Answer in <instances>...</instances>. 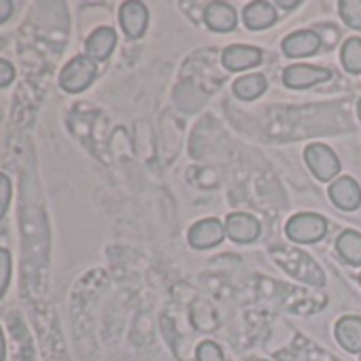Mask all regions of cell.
<instances>
[{"mask_svg":"<svg viewBox=\"0 0 361 361\" xmlns=\"http://www.w3.org/2000/svg\"><path fill=\"white\" fill-rule=\"evenodd\" d=\"M98 75V64L90 60L85 54L75 56L60 73V87L68 94H81L85 92Z\"/></svg>","mask_w":361,"mask_h":361,"instance_id":"6da1fadb","label":"cell"},{"mask_svg":"<svg viewBox=\"0 0 361 361\" xmlns=\"http://www.w3.org/2000/svg\"><path fill=\"white\" fill-rule=\"evenodd\" d=\"M327 234L325 217L317 213H298L287 221V236L298 245H312L323 240Z\"/></svg>","mask_w":361,"mask_h":361,"instance_id":"7a4b0ae2","label":"cell"},{"mask_svg":"<svg viewBox=\"0 0 361 361\" xmlns=\"http://www.w3.org/2000/svg\"><path fill=\"white\" fill-rule=\"evenodd\" d=\"M304 159H306L310 172L314 174V178L321 180V183L334 180L340 174V159H338L336 151L327 145H321V142L308 145L304 151Z\"/></svg>","mask_w":361,"mask_h":361,"instance_id":"3957f363","label":"cell"},{"mask_svg":"<svg viewBox=\"0 0 361 361\" xmlns=\"http://www.w3.org/2000/svg\"><path fill=\"white\" fill-rule=\"evenodd\" d=\"M331 79V71L312 64H291L283 71V83L289 90H308L319 83H327Z\"/></svg>","mask_w":361,"mask_h":361,"instance_id":"277c9868","label":"cell"},{"mask_svg":"<svg viewBox=\"0 0 361 361\" xmlns=\"http://www.w3.org/2000/svg\"><path fill=\"white\" fill-rule=\"evenodd\" d=\"M224 238H226V226L219 219H215V217L196 221L190 228V234H188L190 247L196 249V251L213 249V247L221 245Z\"/></svg>","mask_w":361,"mask_h":361,"instance_id":"5b68a950","label":"cell"},{"mask_svg":"<svg viewBox=\"0 0 361 361\" xmlns=\"http://www.w3.org/2000/svg\"><path fill=\"white\" fill-rule=\"evenodd\" d=\"M226 236L232 238L238 245H249L255 243L262 236V224L257 217L249 213H232L226 219Z\"/></svg>","mask_w":361,"mask_h":361,"instance_id":"8992f818","label":"cell"},{"mask_svg":"<svg viewBox=\"0 0 361 361\" xmlns=\"http://www.w3.org/2000/svg\"><path fill=\"white\" fill-rule=\"evenodd\" d=\"M329 200L340 211H357L361 207V188L353 176H338L329 185Z\"/></svg>","mask_w":361,"mask_h":361,"instance_id":"52a82bcc","label":"cell"},{"mask_svg":"<svg viewBox=\"0 0 361 361\" xmlns=\"http://www.w3.org/2000/svg\"><path fill=\"white\" fill-rule=\"evenodd\" d=\"M119 24L128 39H140L149 26V11L138 0H128L119 9Z\"/></svg>","mask_w":361,"mask_h":361,"instance_id":"ba28073f","label":"cell"},{"mask_svg":"<svg viewBox=\"0 0 361 361\" xmlns=\"http://www.w3.org/2000/svg\"><path fill=\"white\" fill-rule=\"evenodd\" d=\"M323 41L319 37V32L314 30H298L291 32L289 37H285L283 41V54L291 60H300V58H310L314 54H319Z\"/></svg>","mask_w":361,"mask_h":361,"instance_id":"9c48e42d","label":"cell"},{"mask_svg":"<svg viewBox=\"0 0 361 361\" xmlns=\"http://www.w3.org/2000/svg\"><path fill=\"white\" fill-rule=\"evenodd\" d=\"M262 58H264L262 49H257L253 45H230L228 49H224L221 62L230 73H240V71L259 66Z\"/></svg>","mask_w":361,"mask_h":361,"instance_id":"30bf717a","label":"cell"},{"mask_svg":"<svg viewBox=\"0 0 361 361\" xmlns=\"http://www.w3.org/2000/svg\"><path fill=\"white\" fill-rule=\"evenodd\" d=\"M115 45H117V32L113 28H109V26H100V28H96L87 37V41H85V56L90 60H94L96 64L104 62L115 51Z\"/></svg>","mask_w":361,"mask_h":361,"instance_id":"8fae6325","label":"cell"},{"mask_svg":"<svg viewBox=\"0 0 361 361\" xmlns=\"http://www.w3.org/2000/svg\"><path fill=\"white\" fill-rule=\"evenodd\" d=\"M204 24L213 32H232L238 26V13L228 3H209L204 9Z\"/></svg>","mask_w":361,"mask_h":361,"instance_id":"7c38bea8","label":"cell"},{"mask_svg":"<svg viewBox=\"0 0 361 361\" xmlns=\"http://www.w3.org/2000/svg\"><path fill=\"white\" fill-rule=\"evenodd\" d=\"M243 24L249 30H266L276 24V7L266 3V0L249 3L243 11Z\"/></svg>","mask_w":361,"mask_h":361,"instance_id":"4fadbf2b","label":"cell"},{"mask_svg":"<svg viewBox=\"0 0 361 361\" xmlns=\"http://www.w3.org/2000/svg\"><path fill=\"white\" fill-rule=\"evenodd\" d=\"M336 340L348 353H361V317L348 314L336 323Z\"/></svg>","mask_w":361,"mask_h":361,"instance_id":"5bb4252c","label":"cell"},{"mask_svg":"<svg viewBox=\"0 0 361 361\" xmlns=\"http://www.w3.org/2000/svg\"><path fill=\"white\" fill-rule=\"evenodd\" d=\"M338 255L348 266H361V234L355 230H346L336 240Z\"/></svg>","mask_w":361,"mask_h":361,"instance_id":"9a60e30c","label":"cell"},{"mask_svg":"<svg viewBox=\"0 0 361 361\" xmlns=\"http://www.w3.org/2000/svg\"><path fill=\"white\" fill-rule=\"evenodd\" d=\"M266 90H268V81L259 73L245 75V77H240V79L234 81V94L240 100H255V98L264 96Z\"/></svg>","mask_w":361,"mask_h":361,"instance_id":"2e32d148","label":"cell"},{"mask_svg":"<svg viewBox=\"0 0 361 361\" xmlns=\"http://www.w3.org/2000/svg\"><path fill=\"white\" fill-rule=\"evenodd\" d=\"M340 60H342V66L346 68V73L361 75V39H357V37L346 39L342 45Z\"/></svg>","mask_w":361,"mask_h":361,"instance_id":"e0dca14e","label":"cell"},{"mask_svg":"<svg viewBox=\"0 0 361 361\" xmlns=\"http://www.w3.org/2000/svg\"><path fill=\"white\" fill-rule=\"evenodd\" d=\"M338 13L348 28L361 30V0H340Z\"/></svg>","mask_w":361,"mask_h":361,"instance_id":"ac0fdd59","label":"cell"},{"mask_svg":"<svg viewBox=\"0 0 361 361\" xmlns=\"http://www.w3.org/2000/svg\"><path fill=\"white\" fill-rule=\"evenodd\" d=\"M11 276H13V257L11 251L0 247V300L5 298L9 285H11Z\"/></svg>","mask_w":361,"mask_h":361,"instance_id":"d6986e66","label":"cell"},{"mask_svg":"<svg viewBox=\"0 0 361 361\" xmlns=\"http://www.w3.org/2000/svg\"><path fill=\"white\" fill-rule=\"evenodd\" d=\"M196 359H198V361H226V359H224L221 346H219L217 342H213V340H204V342L198 344V348H196Z\"/></svg>","mask_w":361,"mask_h":361,"instance_id":"ffe728a7","label":"cell"},{"mask_svg":"<svg viewBox=\"0 0 361 361\" xmlns=\"http://www.w3.org/2000/svg\"><path fill=\"white\" fill-rule=\"evenodd\" d=\"M11 198H13V185H11V178H9L5 172H0V219H5V215L9 213Z\"/></svg>","mask_w":361,"mask_h":361,"instance_id":"44dd1931","label":"cell"},{"mask_svg":"<svg viewBox=\"0 0 361 361\" xmlns=\"http://www.w3.org/2000/svg\"><path fill=\"white\" fill-rule=\"evenodd\" d=\"M13 81H16V66L9 60L0 58V87H9Z\"/></svg>","mask_w":361,"mask_h":361,"instance_id":"7402d4cb","label":"cell"},{"mask_svg":"<svg viewBox=\"0 0 361 361\" xmlns=\"http://www.w3.org/2000/svg\"><path fill=\"white\" fill-rule=\"evenodd\" d=\"M13 9H16V5L11 3V0H0V24H5V22L11 20Z\"/></svg>","mask_w":361,"mask_h":361,"instance_id":"603a6c76","label":"cell"},{"mask_svg":"<svg viewBox=\"0 0 361 361\" xmlns=\"http://www.w3.org/2000/svg\"><path fill=\"white\" fill-rule=\"evenodd\" d=\"M7 359V342H5V331L0 327V361Z\"/></svg>","mask_w":361,"mask_h":361,"instance_id":"cb8c5ba5","label":"cell"},{"mask_svg":"<svg viewBox=\"0 0 361 361\" xmlns=\"http://www.w3.org/2000/svg\"><path fill=\"white\" fill-rule=\"evenodd\" d=\"M274 7H283V9H295V7H300V3H298V0H291V3H285V0H276Z\"/></svg>","mask_w":361,"mask_h":361,"instance_id":"d4e9b609","label":"cell"},{"mask_svg":"<svg viewBox=\"0 0 361 361\" xmlns=\"http://www.w3.org/2000/svg\"><path fill=\"white\" fill-rule=\"evenodd\" d=\"M357 113H359V119H361V100H359V104H357Z\"/></svg>","mask_w":361,"mask_h":361,"instance_id":"484cf974","label":"cell"},{"mask_svg":"<svg viewBox=\"0 0 361 361\" xmlns=\"http://www.w3.org/2000/svg\"><path fill=\"white\" fill-rule=\"evenodd\" d=\"M359 283H361V272H359Z\"/></svg>","mask_w":361,"mask_h":361,"instance_id":"4316f807","label":"cell"},{"mask_svg":"<svg viewBox=\"0 0 361 361\" xmlns=\"http://www.w3.org/2000/svg\"><path fill=\"white\" fill-rule=\"evenodd\" d=\"M359 361H361V353H359Z\"/></svg>","mask_w":361,"mask_h":361,"instance_id":"83f0119b","label":"cell"}]
</instances>
